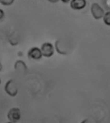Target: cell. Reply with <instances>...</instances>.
<instances>
[{"label": "cell", "instance_id": "cell-1", "mask_svg": "<svg viewBox=\"0 0 110 123\" xmlns=\"http://www.w3.org/2000/svg\"><path fill=\"white\" fill-rule=\"evenodd\" d=\"M55 48L59 54L63 55L67 54L70 49L69 43L64 39H61L57 41L55 43Z\"/></svg>", "mask_w": 110, "mask_h": 123}, {"label": "cell", "instance_id": "cell-2", "mask_svg": "<svg viewBox=\"0 0 110 123\" xmlns=\"http://www.w3.org/2000/svg\"><path fill=\"white\" fill-rule=\"evenodd\" d=\"M5 90L8 95L14 97L18 93V87L14 80H10L6 83L5 86Z\"/></svg>", "mask_w": 110, "mask_h": 123}, {"label": "cell", "instance_id": "cell-3", "mask_svg": "<svg viewBox=\"0 0 110 123\" xmlns=\"http://www.w3.org/2000/svg\"><path fill=\"white\" fill-rule=\"evenodd\" d=\"M91 11H92L93 16L96 19H99L102 18L104 16V11L103 8L97 3H93L92 5Z\"/></svg>", "mask_w": 110, "mask_h": 123}, {"label": "cell", "instance_id": "cell-4", "mask_svg": "<svg viewBox=\"0 0 110 123\" xmlns=\"http://www.w3.org/2000/svg\"><path fill=\"white\" fill-rule=\"evenodd\" d=\"M21 111L18 108H13L8 111V119L12 123H16L21 119Z\"/></svg>", "mask_w": 110, "mask_h": 123}, {"label": "cell", "instance_id": "cell-5", "mask_svg": "<svg viewBox=\"0 0 110 123\" xmlns=\"http://www.w3.org/2000/svg\"><path fill=\"white\" fill-rule=\"evenodd\" d=\"M43 55L46 57H50L53 55L54 53V49L53 45L50 43H45L41 47Z\"/></svg>", "mask_w": 110, "mask_h": 123}, {"label": "cell", "instance_id": "cell-6", "mask_svg": "<svg viewBox=\"0 0 110 123\" xmlns=\"http://www.w3.org/2000/svg\"><path fill=\"white\" fill-rule=\"evenodd\" d=\"M28 57L33 59H40L43 55L41 49H39L37 47H34L29 50L28 53Z\"/></svg>", "mask_w": 110, "mask_h": 123}, {"label": "cell", "instance_id": "cell-7", "mask_svg": "<svg viewBox=\"0 0 110 123\" xmlns=\"http://www.w3.org/2000/svg\"><path fill=\"white\" fill-rule=\"evenodd\" d=\"M86 5V0H72L70 6L74 10H81L85 7Z\"/></svg>", "mask_w": 110, "mask_h": 123}, {"label": "cell", "instance_id": "cell-8", "mask_svg": "<svg viewBox=\"0 0 110 123\" xmlns=\"http://www.w3.org/2000/svg\"><path fill=\"white\" fill-rule=\"evenodd\" d=\"M14 68H15V70L18 72V73L20 74H24L26 72V69H27L26 64L24 63V61L21 60L16 61L15 65H14Z\"/></svg>", "mask_w": 110, "mask_h": 123}, {"label": "cell", "instance_id": "cell-9", "mask_svg": "<svg viewBox=\"0 0 110 123\" xmlns=\"http://www.w3.org/2000/svg\"><path fill=\"white\" fill-rule=\"evenodd\" d=\"M9 41L10 43L12 45H16L19 42V39H18V36L17 34V32H14L11 34L9 36Z\"/></svg>", "mask_w": 110, "mask_h": 123}, {"label": "cell", "instance_id": "cell-10", "mask_svg": "<svg viewBox=\"0 0 110 123\" xmlns=\"http://www.w3.org/2000/svg\"><path fill=\"white\" fill-rule=\"evenodd\" d=\"M104 22L106 25L110 26V12H108L104 14Z\"/></svg>", "mask_w": 110, "mask_h": 123}, {"label": "cell", "instance_id": "cell-11", "mask_svg": "<svg viewBox=\"0 0 110 123\" xmlns=\"http://www.w3.org/2000/svg\"><path fill=\"white\" fill-rule=\"evenodd\" d=\"M14 0H0V2L1 4L5 6H8L13 3Z\"/></svg>", "mask_w": 110, "mask_h": 123}, {"label": "cell", "instance_id": "cell-12", "mask_svg": "<svg viewBox=\"0 0 110 123\" xmlns=\"http://www.w3.org/2000/svg\"><path fill=\"white\" fill-rule=\"evenodd\" d=\"M0 12H1V16H0V19H1V20H2V19L3 18V17H4V12L3 11V10H0Z\"/></svg>", "mask_w": 110, "mask_h": 123}, {"label": "cell", "instance_id": "cell-13", "mask_svg": "<svg viewBox=\"0 0 110 123\" xmlns=\"http://www.w3.org/2000/svg\"><path fill=\"white\" fill-rule=\"evenodd\" d=\"M50 2H52V3H55V2H57L59 0H48Z\"/></svg>", "mask_w": 110, "mask_h": 123}, {"label": "cell", "instance_id": "cell-14", "mask_svg": "<svg viewBox=\"0 0 110 123\" xmlns=\"http://www.w3.org/2000/svg\"><path fill=\"white\" fill-rule=\"evenodd\" d=\"M62 1V2H64V3H68L69 1H70V0H61Z\"/></svg>", "mask_w": 110, "mask_h": 123}]
</instances>
